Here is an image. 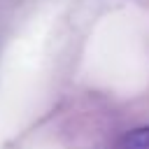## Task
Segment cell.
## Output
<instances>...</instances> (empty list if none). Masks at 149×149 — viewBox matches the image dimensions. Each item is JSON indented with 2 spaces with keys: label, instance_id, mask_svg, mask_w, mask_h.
<instances>
[{
  "label": "cell",
  "instance_id": "1",
  "mask_svg": "<svg viewBox=\"0 0 149 149\" xmlns=\"http://www.w3.org/2000/svg\"><path fill=\"white\" fill-rule=\"evenodd\" d=\"M119 149H149V126L126 133L119 140Z\"/></svg>",
  "mask_w": 149,
  "mask_h": 149
}]
</instances>
